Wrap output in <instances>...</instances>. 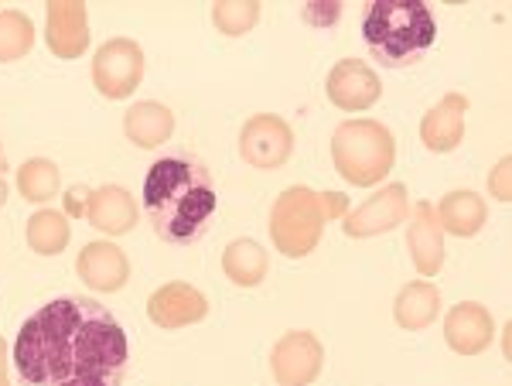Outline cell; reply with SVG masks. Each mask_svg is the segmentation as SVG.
<instances>
[{"label":"cell","instance_id":"cell-18","mask_svg":"<svg viewBox=\"0 0 512 386\" xmlns=\"http://www.w3.org/2000/svg\"><path fill=\"white\" fill-rule=\"evenodd\" d=\"M437 226L444 236H458V240H472L489 223V205L472 188H454L434 205Z\"/></svg>","mask_w":512,"mask_h":386},{"label":"cell","instance_id":"cell-21","mask_svg":"<svg viewBox=\"0 0 512 386\" xmlns=\"http://www.w3.org/2000/svg\"><path fill=\"white\" fill-rule=\"evenodd\" d=\"M222 274L236 287H260L270 274V257L256 240H233L222 250Z\"/></svg>","mask_w":512,"mask_h":386},{"label":"cell","instance_id":"cell-14","mask_svg":"<svg viewBox=\"0 0 512 386\" xmlns=\"http://www.w3.org/2000/svg\"><path fill=\"white\" fill-rule=\"evenodd\" d=\"M444 342L458 356H482L495 342V318L478 301H461L444 315Z\"/></svg>","mask_w":512,"mask_h":386},{"label":"cell","instance_id":"cell-24","mask_svg":"<svg viewBox=\"0 0 512 386\" xmlns=\"http://www.w3.org/2000/svg\"><path fill=\"white\" fill-rule=\"evenodd\" d=\"M35 48V24L18 7H4L0 11V65L21 62Z\"/></svg>","mask_w":512,"mask_h":386},{"label":"cell","instance_id":"cell-11","mask_svg":"<svg viewBox=\"0 0 512 386\" xmlns=\"http://www.w3.org/2000/svg\"><path fill=\"white\" fill-rule=\"evenodd\" d=\"M45 45L55 59L76 62L93 45V31H89V11L79 0H55L45 4Z\"/></svg>","mask_w":512,"mask_h":386},{"label":"cell","instance_id":"cell-2","mask_svg":"<svg viewBox=\"0 0 512 386\" xmlns=\"http://www.w3.org/2000/svg\"><path fill=\"white\" fill-rule=\"evenodd\" d=\"M144 216L154 236L168 246H192L209 233L219 209V192L209 164L195 151H171L147 168L144 178Z\"/></svg>","mask_w":512,"mask_h":386},{"label":"cell","instance_id":"cell-19","mask_svg":"<svg viewBox=\"0 0 512 386\" xmlns=\"http://www.w3.org/2000/svg\"><path fill=\"white\" fill-rule=\"evenodd\" d=\"M441 287L434 281H410L396 291L393 298V322L403 328V332H424L437 322L441 315Z\"/></svg>","mask_w":512,"mask_h":386},{"label":"cell","instance_id":"cell-7","mask_svg":"<svg viewBox=\"0 0 512 386\" xmlns=\"http://www.w3.org/2000/svg\"><path fill=\"white\" fill-rule=\"evenodd\" d=\"M294 154V127L280 113H253L239 127V158L246 168L277 171Z\"/></svg>","mask_w":512,"mask_h":386},{"label":"cell","instance_id":"cell-1","mask_svg":"<svg viewBox=\"0 0 512 386\" xmlns=\"http://www.w3.org/2000/svg\"><path fill=\"white\" fill-rule=\"evenodd\" d=\"M11 363L21 386H123L130 342L106 305L65 294L24 318Z\"/></svg>","mask_w":512,"mask_h":386},{"label":"cell","instance_id":"cell-26","mask_svg":"<svg viewBox=\"0 0 512 386\" xmlns=\"http://www.w3.org/2000/svg\"><path fill=\"white\" fill-rule=\"evenodd\" d=\"M489 195L495 202H509L512 199V158H509V154L489 171Z\"/></svg>","mask_w":512,"mask_h":386},{"label":"cell","instance_id":"cell-32","mask_svg":"<svg viewBox=\"0 0 512 386\" xmlns=\"http://www.w3.org/2000/svg\"><path fill=\"white\" fill-rule=\"evenodd\" d=\"M7 168H11V164H7V151H4V144H0V175H4Z\"/></svg>","mask_w":512,"mask_h":386},{"label":"cell","instance_id":"cell-31","mask_svg":"<svg viewBox=\"0 0 512 386\" xmlns=\"http://www.w3.org/2000/svg\"><path fill=\"white\" fill-rule=\"evenodd\" d=\"M7 199H11V185H7V178L0 175V209L7 205Z\"/></svg>","mask_w":512,"mask_h":386},{"label":"cell","instance_id":"cell-15","mask_svg":"<svg viewBox=\"0 0 512 386\" xmlns=\"http://www.w3.org/2000/svg\"><path fill=\"white\" fill-rule=\"evenodd\" d=\"M468 96L444 93L431 110L420 117V144L431 154H451L465 141V117H468Z\"/></svg>","mask_w":512,"mask_h":386},{"label":"cell","instance_id":"cell-25","mask_svg":"<svg viewBox=\"0 0 512 386\" xmlns=\"http://www.w3.org/2000/svg\"><path fill=\"white\" fill-rule=\"evenodd\" d=\"M212 24L219 35L243 38L260 24V4L256 0H219L212 4Z\"/></svg>","mask_w":512,"mask_h":386},{"label":"cell","instance_id":"cell-17","mask_svg":"<svg viewBox=\"0 0 512 386\" xmlns=\"http://www.w3.org/2000/svg\"><path fill=\"white\" fill-rule=\"evenodd\" d=\"M86 223L103 233L106 240L127 236L137 226V199L123 185H99L89 195Z\"/></svg>","mask_w":512,"mask_h":386},{"label":"cell","instance_id":"cell-10","mask_svg":"<svg viewBox=\"0 0 512 386\" xmlns=\"http://www.w3.org/2000/svg\"><path fill=\"white\" fill-rule=\"evenodd\" d=\"M325 96L342 113H366L383 100V82L369 62L338 59L325 79Z\"/></svg>","mask_w":512,"mask_h":386},{"label":"cell","instance_id":"cell-12","mask_svg":"<svg viewBox=\"0 0 512 386\" xmlns=\"http://www.w3.org/2000/svg\"><path fill=\"white\" fill-rule=\"evenodd\" d=\"M205 315H209V298L185 281L161 284L158 291L147 298V318H151L161 332H181V328H188V325L205 322Z\"/></svg>","mask_w":512,"mask_h":386},{"label":"cell","instance_id":"cell-23","mask_svg":"<svg viewBox=\"0 0 512 386\" xmlns=\"http://www.w3.org/2000/svg\"><path fill=\"white\" fill-rule=\"evenodd\" d=\"M14 182H18V195L24 202L45 209V205L59 195L62 171H59V164L48 161V158H28L18 168V178H14Z\"/></svg>","mask_w":512,"mask_h":386},{"label":"cell","instance_id":"cell-27","mask_svg":"<svg viewBox=\"0 0 512 386\" xmlns=\"http://www.w3.org/2000/svg\"><path fill=\"white\" fill-rule=\"evenodd\" d=\"M338 14H342V4H335V0H328V4H308L301 11V18L308 24H315V28H328V24L338 21Z\"/></svg>","mask_w":512,"mask_h":386},{"label":"cell","instance_id":"cell-6","mask_svg":"<svg viewBox=\"0 0 512 386\" xmlns=\"http://www.w3.org/2000/svg\"><path fill=\"white\" fill-rule=\"evenodd\" d=\"M144 69V48L134 38L117 35L96 48L89 76H93V86L103 100H130L140 82H144Z\"/></svg>","mask_w":512,"mask_h":386},{"label":"cell","instance_id":"cell-16","mask_svg":"<svg viewBox=\"0 0 512 386\" xmlns=\"http://www.w3.org/2000/svg\"><path fill=\"white\" fill-rule=\"evenodd\" d=\"M407 250H410V260H414L417 274L424 277H437L444 267V233L437 226V212H434V202L420 199L407 216Z\"/></svg>","mask_w":512,"mask_h":386},{"label":"cell","instance_id":"cell-13","mask_svg":"<svg viewBox=\"0 0 512 386\" xmlns=\"http://www.w3.org/2000/svg\"><path fill=\"white\" fill-rule=\"evenodd\" d=\"M76 274L82 277V284H86L89 291H99V294L123 291L130 281V257L113 240H93L79 250Z\"/></svg>","mask_w":512,"mask_h":386},{"label":"cell","instance_id":"cell-3","mask_svg":"<svg viewBox=\"0 0 512 386\" xmlns=\"http://www.w3.org/2000/svg\"><path fill=\"white\" fill-rule=\"evenodd\" d=\"M362 41L386 69L417 65L437 41L434 11L424 0H373L362 14Z\"/></svg>","mask_w":512,"mask_h":386},{"label":"cell","instance_id":"cell-20","mask_svg":"<svg viewBox=\"0 0 512 386\" xmlns=\"http://www.w3.org/2000/svg\"><path fill=\"white\" fill-rule=\"evenodd\" d=\"M123 134L140 151H154L175 134V113L158 100H140L123 113Z\"/></svg>","mask_w":512,"mask_h":386},{"label":"cell","instance_id":"cell-22","mask_svg":"<svg viewBox=\"0 0 512 386\" xmlns=\"http://www.w3.org/2000/svg\"><path fill=\"white\" fill-rule=\"evenodd\" d=\"M24 240H28V250H35L38 257H59V253L69 246L72 240V223L62 209H38L35 216L24 226Z\"/></svg>","mask_w":512,"mask_h":386},{"label":"cell","instance_id":"cell-5","mask_svg":"<svg viewBox=\"0 0 512 386\" xmlns=\"http://www.w3.org/2000/svg\"><path fill=\"white\" fill-rule=\"evenodd\" d=\"M325 236V212L315 188L291 185L270 205V240L287 260H304L318 250Z\"/></svg>","mask_w":512,"mask_h":386},{"label":"cell","instance_id":"cell-29","mask_svg":"<svg viewBox=\"0 0 512 386\" xmlns=\"http://www.w3.org/2000/svg\"><path fill=\"white\" fill-rule=\"evenodd\" d=\"M321 199V212H325V223H335L349 212V199L342 192H318Z\"/></svg>","mask_w":512,"mask_h":386},{"label":"cell","instance_id":"cell-28","mask_svg":"<svg viewBox=\"0 0 512 386\" xmlns=\"http://www.w3.org/2000/svg\"><path fill=\"white\" fill-rule=\"evenodd\" d=\"M89 195H93V188H86V185H72L69 192H65V216L69 219H79V216H86V209H89Z\"/></svg>","mask_w":512,"mask_h":386},{"label":"cell","instance_id":"cell-8","mask_svg":"<svg viewBox=\"0 0 512 386\" xmlns=\"http://www.w3.org/2000/svg\"><path fill=\"white\" fill-rule=\"evenodd\" d=\"M410 216V195L403 182H390L376 188L362 205H355L342 216V233L349 240H373V236L393 233L396 226H403Z\"/></svg>","mask_w":512,"mask_h":386},{"label":"cell","instance_id":"cell-9","mask_svg":"<svg viewBox=\"0 0 512 386\" xmlns=\"http://www.w3.org/2000/svg\"><path fill=\"white\" fill-rule=\"evenodd\" d=\"M325 369V346L315 332L294 328L274 342L270 352V373L277 386H311Z\"/></svg>","mask_w":512,"mask_h":386},{"label":"cell","instance_id":"cell-30","mask_svg":"<svg viewBox=\"0 0 512 386\" xmlns=\"http://www.w3.org/2000/svg\"><path fill=\"white\" fill-rule=\"evenodd\" d=\"M7 363H11V352H7V342L0 335V386H14L11 376H7Z\"/></svg>","mask_w":512,"mask_h":386},{"label":"cell","instance_id":"cell-4","mask_svg":"<svg viewBox=\"0 0 512 386\" xmlns=\"http://www.w3.org/2000/svg\"><path fill=\"white\" fill-rule=\"evenodd\" d=\"M332 164L355 188H376L396 164L393 130L373 117L342 120L332 134Z\"/></svg>","mask_w":512,"mask_h":386}]
</instances>
